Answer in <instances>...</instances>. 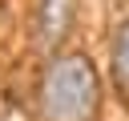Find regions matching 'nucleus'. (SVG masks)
Instances as JSON below:
<instances>
[{"label":"nucleus","mask_w":129,"mask_h":121,"mask_svg":"<svg viewBox=\"0 0 129 121\" xmlns=\"http://www.w3.org/2000/svg\"><path fill=\"white\" fill-rule=\"evenodd\" d=\"M101 105V81L89 56L69 52L48 60L40 77V113L44 121H93Z\"/></svg>","instance_id":"nucleus-1"},{"label":"nucleus","mask_w":129,"mask_h":121,"mask_svg":"<svg viewBox=\"0 0 129 121\" xmlns=\"http://www.w3.org/2000/svg\"><path fill=\"white\" fill-rule=\"evenodd\" d=\"M77 20V0H40L36 4V44L56 48Z\"/></svg>","instance_id":"nucleus-2"},{"label":"nucleus","mask_w":129,"mask_h":121,"mask_svg":"<svg viewBox=\"0 0 129 121\" xmlns=\"http://www.w3.org/2000/svg\"><path fill=\"white\" fill-rule=\"evenodd\" d=\"M109 69H113V85L121 97H129V20L117 24L113 44H109Z\"/></svg>","instance_id":"nucleus-3"}]
</instances>
